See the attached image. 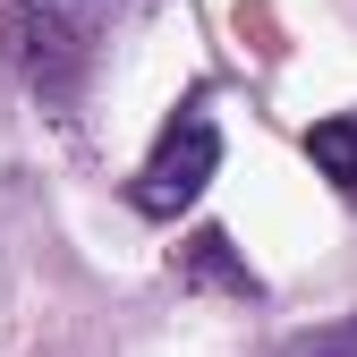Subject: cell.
I'll return each instance as SVG.
<instances>
[{
	"instance_id": "cell-4",
	"label": "cell",
	"mask_w": 357,
	"mask_h": 357,
	"mask_svg": "<svg viewBox=\"0 0 357 357\" xmlns=\"http://www.w3.org/2000/svg\"><path fill=\"white\" fill-rule=\"evenodd\" d=\"M281 357H357V315H340V324H315V332L281 340Z\"/></svg>"
},
{
	"instance_id": "cell-2",
	"label": "cell",
	"mask_w": 357,
	"mask_h": 357,
	"mask_svg": "<svg viewBox=\"0 0 357 357\" xmlns=\"http://www.w3.org/2000/svg\"><path fill=\"white\" fill-rule=\"evenodd\" d=\"M178 281H188V289H230V298H264V281L247 273V264H238V247H230V230H196L188 247H178Z\"/></svg>"
},
{
	"instance_id": "cell-3",
	"label": "cell",
	"mask_w": 357,
	"mask_h": 357,
	"mask_svg": "<svg viewBox=\"0 0 357 357\" xmlns=\"http://www.w3.org/2000/svg\"><path fill=\"white\" fill-rule=\"evenodd\" d=\"M306 162H315L340 196H357V111H340V119H315V128H306Z\"/></svg>"
},
{
	"instance_id": "cell-1",
	"label": "cell",
	"mask_w": 357,
	"mask_h": 357,
	"mask_svg": "<svg viewBox=\"0 0 357 357\" xmlns=\"http://www.w3.org/2000/svg\"><path fill=\"white\" fill-rule=\"evenodd\" d=\"M213 170H221V128H213L204 102H188L178 119H162L153 153L137 162V178H128V213H145V221H178V213L213 188Z\"/></svg>"
}]
</instances>
